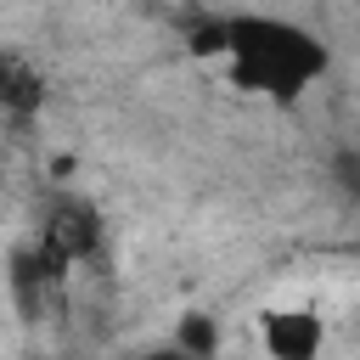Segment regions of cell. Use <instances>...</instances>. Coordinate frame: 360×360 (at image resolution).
Here are the masks:
<instances>
[{
  "label": "cell",
  "mask_w": 360,
  "mask_h": 360,
  "mask_svg": "<svg viewBox=\"0 0 360 360\" xmlns=\"http://www.w3.org/2000/svg\"><path fill=\"white\" fill-rule=\"evenodd\" d=\"M191 51L225 56V73L242 90H259L276 101H292L304 84H315L326 73V45L287 17H248V11L214 17L208 28L191 34Z\"/></svg>",
  "instance_id": "6da1fadb"
},
{
  "label": "cell",
  "mask_w": 360,
  "mask_h": 360,
  "mask_svg": "<svg viewBox=\"0 0 360 360\" xmlns=\"http://www.w3.org/2000/svg\"><path fill=\"white\" fill-rule=\"evenodd\" d=\"M174 349L191 354V360H208V354H214V326H208V315H180Z\"/></svg>",
  "instance_id": "5b68a950"
},
{
  "label": "cell",
  "mask_w": 360,
  "mask_h": 360,
  "mask_svg": "<svg viewBox=\"0 0 360 360\" xmlns=\"http://www.w3.org/2000/svg\"><path fill=\"white\" fill-rule=\"evenodd\" d=\"M259 338L270 360H321L326 326L315 309H264L259 315Z\"/></svg>",
  "instance_id": "7a4b0ae2"
},
{
  "label": "cell",
  "mask_w": 360,
  "mask_h": 360,
  "mask_svg": "<svg viewBox=\"0 0 360 360\" xmlns=\"http://www.w3.org/2000/svg\"><path fill=\"white\" fill-rule=\"evenodd\" d=\"M141 360H191V354H180V349H152V354H141Z\"/></svg>",
  "instance_id": "8992f818"
},
{
  "label": "cell",
  "mask_w": 360,
  "mask_h": 360,
  "mask_svg": "<svg viewBox=\"0 0 360 360\" xmlns=\"http://www.w3.org/2000/svg\"><path fill=\"white\" fill-rule=\"evenodd\" d=\"M45 248H56L62 259H84L96 248V214L84 202H62L45 225Z\"/></svg>",
  "instance_id": "3957f363"
},
{
  "label": "cell",
  "mask_w": 360,
  "mask_h": 360,
  "mask_svg": "<svg viewBox=\"0 0 360 360\" xmlns=\"http://www.w3.org/2000/svg\"><path fill=\"white\" fill-rule=\"evenodd\" d=\"M0 101H6L11 112H34V107L45 101V84H39V79L22 68V56H11V51L0 56Z\"/></svg>",
  "instance_id": "277c9868"
}]
</instances>
